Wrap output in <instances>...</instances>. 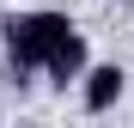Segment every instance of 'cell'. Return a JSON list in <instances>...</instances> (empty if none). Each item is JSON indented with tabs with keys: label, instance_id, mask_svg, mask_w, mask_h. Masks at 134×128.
Wrapping results in <instances>:
<instances>
[{
	"label": "cell",
	"instance_id": "cell-1",
	"mask_svg": "<svg viewBox=\"0 0 134 128\" xmlns=\"http://www.w3.org/2000/svg\"><path fill=\"white\" fill-rule=\"evenodd\" d=\"M79 25L67 12H12L0 25V43H6V61H12V79H31L49 67V55L61 49Z\"/></svg>",
	"mask_w": 134,
	"mask_h": 128
},
{
	"label": "cell",
	"instance_id": "cell-2",
	"mask_svg": "<svg viewBox=\"0 0 134 128\" xmlns=\"http://www.w3.org/2000/svg\"><path fill=\"white\" fill-rule=\"evenodd\" d=\"M122 92H128V67H122V61H92V67L79 73V110H85V116L116 110Z\"/></svg>",
	"mask_w": 134,
	"mask_h": 128
}]
</instances>
